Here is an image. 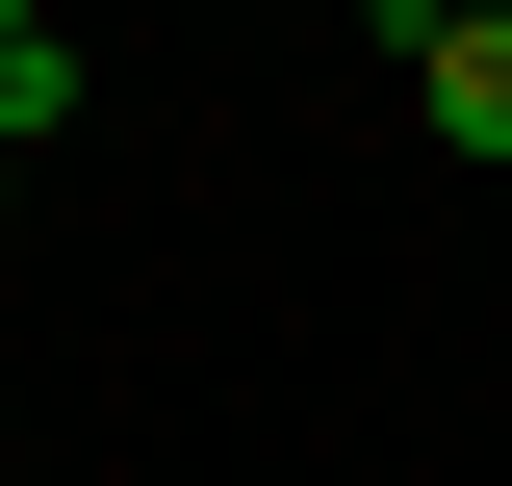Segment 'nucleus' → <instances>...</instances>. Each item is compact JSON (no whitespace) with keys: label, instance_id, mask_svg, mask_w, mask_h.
I'll use <instances>...</instances> for the list:
<instances>
[{"label":"nucleus","instance_id":"f257e3e1","mask_svg":"<svg viewBox=\"0 0 512 486\" xmlns=\"http://www.w3.org/2000/svg\"><path fill=\"white\" fill-rule=\"evenodd\" d=\"M410 103H436L461 154H512V0H461V26H410Z\"/></svg>","mask_w":512,"mask_h":486},{"label":"nucleus","instance_id":"f03ea898","mask_svg":"<svg viewBox=\"0 0 512 486\" xmlns=\"http://www.w3.org/2000/svg\"><path fill=\"white\" fill-rule=\"evenodd\" d=\"M77 103V52H52V26H26V0H0V154H26V128H52Z\"/></svg>","mask_w":512,"mask_h":486}]
</instances>
